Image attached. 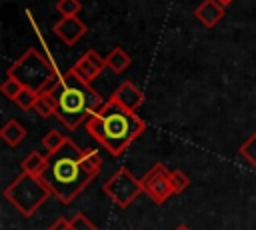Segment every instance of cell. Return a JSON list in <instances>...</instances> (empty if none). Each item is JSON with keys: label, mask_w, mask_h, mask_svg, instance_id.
I'll return each mask as SVG.
<instances>
[{"label": "cell", "mask_w": 256, "mask_h": 230, "mask_svg": "<svg viewBox=\"0 0 256 230\" xmlns=\"http://www.w3.org/2000/svg\"><path fill=\"white\" fill-rule=\"evenodd\" d=\"M174 230H190V228H188V226H186V224H178V226H176V228H174Z\"/></svg>", "instance_id": "cb8c5ba5"}, {"label": "cell", "mask_w": 256, "mask_h": 230, "mask_svg": "<svg viewBox=\"0 0 256 230\" xmlns=\"http://www.w3.org/2000/svg\"><path fill=\"white\" fill-rule=\"evenodd\" d=\"M20 90H22V84L16 82V80L10 78V76H6L4 82L0 84V92H2V96H6L8 100H14V98L20 94Z\"/></svg>", "instance_id": "44dd1931"}, {"label": "cell", "mask_w": 256, "mask_h": 230, "mask_svg": "<svg viewBox=\"0 0 256 230\" xmlns=\"http://www.w3.org/2000/svg\"><path fill=\"white\" fill-rule=\"evenodd\" d=\"M40 178L48 186L50 194L68 206L80 196V192H84L96 174L86 164L84 148H80L72 138H66L56 152L48 154V166Z\"/></svg>", "instance_id": "6da1fadb"}, {"label": "cell", "mask_w": 256, "mask_h": 230, "mask_svg": "<svg viewBox=\"0 0 256 230\" xmlns=\"http://www.w3.org/2000/svg\"><path fill=\"white\" fill-rule=\"evenodd\" d=\"M82 10L80 0H58L56 2V12L64 18V16H78Z\"/></svg>", "instance_id": "ffe728a7"}, {"label": "cell", "mask_w": 256, "mask_h": 230, "mask_svg": "<svg viewBox=\"0 0 256 230\" xmlns=\"http://www.w3.org/2000/svg\"><path fill=\"white\" fill-rule=\"evenodd\" d=\"M70 220V226L74 228V230H100L86 214H82V212H76L72 218H68Z\"/></svg>", "instance_id": "7402d4cb"}, {"label": "cell", "mask_w": 256, "mask_h": 230, "mask_svg": "<svg viewBox=\"0 0 256 230\" xmlns=\"http://www.w3.org/2000/svg\"><path fill=\"white\" fill-rule=\"evenodd\" d=\"M48 90L58 104L56 118L68 130H76L80 124H86L90 116H94L106 104V100L92 88V84L82 80L72 68L64 74L60 72Z\"/></svg>", "instance_id": "3957f363"}, {"label": "cell", "mask_w": 256, "mask_h": 230, "mask_svg": "<svg viewBox=\"0 0 256 230\" xmlns=\"http://www.w3.org/2000/svg\"><path fill=\"white\" fill-rule=\"evenodd\" d=\"M140 180H142L144 194L150 196V200L154 204H158V206L166 204L174 196L172 184H170V170L164 164H160V162L152 164V168Z\"/></svg>", "instance_id": "52a82bcc"}, {"label": "cell", "mask_w": 256, "mask_h": 230, "mask_svg": "<svg viewBox=\"0 0 256 230\" xmlns=\"http://www.w3.org/2000/svg\"><path fill=\"white\" fill-rule=\"evenodd\" d=\"M58 74L60 72L56 64L36 48H28L26 52H22V56L16 58V62L6 70V76L14 78L22 84V88H28L36 94L46 92L56 82Z\"/></svg>", "instance_id": "277c9868"}, {"label": "cell", "mask_w": 256, "mask_h": 230, "mask_svg": "<svg viewBox=\"0 0 256 230\" xmlns=\"http://www.w3.org/2000/svg\"><path fill=\"white\" fill-rule=\"evenodd\" d=\"M238 154L250 164V168L252 170H256V130L240 144V148H238Z\"/></svg>", "instance_id": "2e32d148"}, {"label": "cell", "mask_w": 256, "mask_h": 230, "mask_svg": "<svg viewBox=\"0 0 256 230\" xmlns=\"http://www.w3.org/2000/svg\"><path fill=\"white\" fill-rule=\"evenodd\" d=\"M34 112H36L40 118L56 116V112H58V104H56V98L52 96V92H50V90H46V92H40V94H38L36 104H34Z\"/></svg>", "instance_id": "9a60e30c"}, {"label": "cell", "mask_w": 256, "mask_h": 230, "mask_svg": "<svg viewBox=\"0 0 256 230\" xmlns=\"http://www.w3.org/2000/svg\"><path fill=\"white\" fill-rule=\"evenodd\" d=\"M48 186L42 182L40 176H32L28 172H20L6 188H4V198L10 202L16 212H20L24 218H30L38 212V208L50 198Z\"/></svg>", "instance_id": "5b68a950"}, {"label": "cell", "mask_w": 256, "mask_h": 230, "mask_svg": "<svg viewBox=\"0 0 256 230\" xmlns=\"http://www.w3.org/2000/svg\"><path fill=\"white\" fill-rule=\"evenodd\" d=\"M52 32L66 44V46H74L78 40H82L88 32V26L80 20V16H64L58 22H54Z\"/></svg>", "instance_id": "ba28073f"}, {"label": "cell", "mask_w": 256, "mask_h": 230, "mask_svg": "<svg viewBox=\"0 0 256 230\" xmlns=\"http://www.w3.org/2000/svg\"><path fill=\"white\" fill-rule=\"evenodd\" d=\"M102 192L118 206V208H128L142 192V180L136 178L126 166H120L104 184Z\"/></svg>", "instance_id": "8992f818"}, {"label": "cell", "mask_w": 256, "mask_h": 230, "mask_svg": "<svg viewBox=\"0 0 256 230\" xmlns=\"http://www.w3.org/2000/svg\"><path fill=\"white\" fill-rule=\"evenodd\" d=\"M170 184H172V192L174 194H182L190 186V178L182 170L174 168V170H170Z\"/></svg>", "instance_id": "d6986e66"}, {"label": "cell", "mask_w": 256, "mask_h": 230, "mask_svg": "<svg viewBox=\"0 0 256 230\" xmlns=\"http://www.w3.org/2000/svg\"><path fill=\"white\" fill-rule=\"evenodd\" d=\"M106 68V58H102L96 50H86L76 62H74V66H72V70L82 78V80H86V82H94L98 76H100V72Z\"/></svg>", "instance_id": "9c48e42d"}, {"label": "cell", "mask_w": 256, "mask_h": 230, "mask_svg": "<svg viewBox=\"0 0 256 230\" xmlns=\"http://www.w3.org/2000/svg\"><path fill=\"white\" fill-rule=\"evenodd\" d=\"M66 226H68V218H56L46 230H66Z\"/></svg>", "instance_id": "603a6c76"}, {"label": "cell", "mask_w": 256, "mask_h": 230, "mask_svg": "<svg viewBox=\"0 0 256 230\" xmlns=\"http://www.w3.org/2000/svg\"><path fill=\"white\" fill-rule=\"evenodd\" d=\"M110 100L116 102L118 106L130 110V112H138L146 98H144V92H142L134 82H128V80H126V82H122V84L112 92Z\"/></svg>", "instance_id": "30bf717a"}, {"label": "cell", "mask_w": 256, "mask_h": 230, "mask_svg": "<svg viewBox=\"0 0 256 230\" xmlns=\"http://www.w3.org/2000/svg\"><path fill=\"white\" fill-rule=\"evenodd\" d=\"M66 138H68V136H64V134H62L60 130H56V128L48 130V132L44 134V138H42V146L46 148V154L56 152V150L66 142Z\"/></svg>", "instance_id": "e0dca14e"}, {"label": "cell", "mask_w": 256, "mask_h": 230, "mask_svg": "<svg viewBox=\"0 0 256 230\" xmlns=\"http://www.w3.org/2000/svg\"><path fill=\"white\" fill-rule=\"evenodd\" d=\"M48 166V154H42L40 150H32L26 154V158L20 162L22 172H28L32 176H42Z\"/></svg>", "instance_id": "5bb4252c"}, {"label": "cell", "mask_w": 256, "mask_h": 230, "mask_svg": "<svg viewBox=\"0 0 256 230\" xmlns=\"http://www.w3.org/2000/svg\"><path fill=\"white\" fill-rule=\"evenodd\" d=\"M104 58H106V68H108L110 72H114V74H122V72L128 70L130 64H132V56H130L122 46H114Z\"/></svg>", "instance_id": "4fadbf2b"}, {"label": "cell", "mask_w": 256, "mask_h": 230, "mask_svg": "<svg viewBox=\"0 0 256 230\" xmlns=\"http://www.w3.org/2000/svg\"><path fill=\"white\" fill-rule=\"evenodd\" d=\"M226 16V6H222L218 0H202L194 8V18L204 26V28H214L220 20Z\"/></svg>", "instance_id": "8fae6325"}, {"label": "cell", "mask_w": 256, "mask_h": 230, "mask_svg": "<svg viewBox=\"0 0 256 230\" xmlns=\"http://www.w3.org/2000/svg\"><path fill=\"white\" fill-rule=\"evenodd\" d=\"M26 128L16 120V118H10V120H6L4 122V126L0 128V138H2V142L4 144H8L10 148H14V146H18L24 138H26Z\"/></svg>", "instance_id": "7c38bea8"}, {"label": "cell", "mask_w": 256, "mask_h": 230, "mask_svg": "<svg viewBox=\"0 0 256 230\" xmlns=\"http://www.w3.org/2000/svg\"><path fill=\"white\" fill-rule=\"evenodd\" d=\"M36 98H38V94L36 92H32V90H28V88H22L20 90V94L12 100L20 110H34V104H36Z\"/></svg>", "instance_id": "ac0fdd59"}, {"label": "cell", "mask_w": 256, "mask_h": 230, "mask_svg": "<svg viewBox=\"0 0 256 230\" xmlns=\"http://www.w3.org/2000/svg\"><path fill=\"white\" fill-rule=\"evenodd\" d=\"M84 128L102 148H106L110 156L118 158L146 130V122L138 112H130L108 98L106 104L90 116Z\"/></svg>", "instance_id": "7a4b0ae2"}, {"label": "cell", "mask_w": 256, "mask_h": 230, "mask_svg": "<svg viewBox=\"0 0 256 230\" xmlns=\"http://www.w3.org/2000/svg\"><path fill=\"white\" fill-rule=\"evenodd\" d=\"M218 2H220V4H222V6H228V4H230V2H232V0H218Z\"/></svg>", "instance_id": "d4e9b609"}]
</instances>
